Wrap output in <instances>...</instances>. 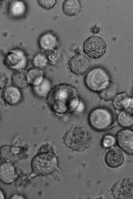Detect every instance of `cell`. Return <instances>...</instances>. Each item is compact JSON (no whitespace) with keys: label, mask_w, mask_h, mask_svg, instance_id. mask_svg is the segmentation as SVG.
<instances>
[{"label":"cell","mask_w":133,"mask_h":199,"mask_svg":"<svg viewBox=\"0 0 133 199\" xmlns=\"http://www.w3.org/2000/svg\"><path fill=\"white\" fill-rule=\"evenodd\" d=\"M107 45L104 39L97 35L91 36L84 42V53L90 58L97 59L102 57L106 52Z\"/></svg>","instance_id":"cell-4"},{"label":"cell","mask_w":133,"mask_h":199,"mask_svg":"<svg viewBox=\"0 0 133 199\" xmlns=\"http://www.w3.org/2000/svg\"><path fill=\"white\" fill-rule=\"evenodd\" d=\"M38 5L42 8L46 10H49L53 8L57 3V1L37 0Z\"/></svg>","instance_id":"cell-26"},{"label":"cell","mask_w":133,"mask_h":199,"mask_svg":"<svg viewBox=\"0 0 133 199\" xmlns=\"http://www.w3.org/2000/svg\"><path fill=\"white\" fill-rule=\"evenodd\" d=\"M23 197L21 195L18 194H15L12 195L10 198V199H22Z\"/></svg>","instance_id":"cell-29"},{"label":"cell","mask_w":133,"mask_h":199,"mask_svg":"<svg viewBox=\"0 0 133 199\" xmlns=\"http://www.w3.org/2000/svg\"><path fill=\"white\" fill-rule=\"evenodd\" d=\"M10 78L12 85L21 90L25 89L29 86L27 71L25 69L14 71Z\"/></svg>","instance_id":"cell-16"},{"label":"cell","mask_w":133,"mask_h":199,"mask_svg":"<svg viewBox=\"0 0 133 199\" xmlns=\"http://www.w3.org/2000/svg\"><path fill=\"white\" fill-rule=\"evenodd\" d=\"M21 149L9 144L3 145L0 147V160L3 163L14 165L20 158Z\"/></svg>","instance_id":"cell-9"},{"label":"cell","mask_w":133,"mask_h":199,"mask_svg":"<svg viewBox=\"0 0 133 199\" xmlns=\"http://www.w3.org/2000/svg\"><path fill=\"white\" fill-rule=\"evenodd\" d=\"M100 29L99 27H93L91 29L92 31L94 34H97L99 32Z\"/></svg>","instance_id":"cell-28"},{"label":"cell","mask_w":133,"mask_h":199,"mask_svg":"<svg viewBox=\"0 0 133 199\" xmlns=\"http://www.w3.org/2000/svg\"><path fill=\"white\" fill-rule=\"evenodd\" d=\"M17 177L16 169L14 165L3 163L0 164V182L5 185L12 184Z\"/></svg>","instance_id":"cell-12"},{"label":"cell","mask_w":133,"mask_h":199,"mask_svg":"<svg viewBox=\"0 0 133 199\" xmlns=\"http://www.w3.org/2000/svg\"><path fill=\"white\" fill-rule=\"evenodd\" d=\"M108 73L104 69L99 67L90 70L86 75L84 80L87 87L92 92L98 93L110 81Z\"/></svg>","instance_id":"cell-3"},{"label":"cell","mask_w":133,"mask_h":199,"mask_svg":"<svg viewBox=\"0 0 133 199\" xmlns=\"http://www.w3.org/2000/svg\"><path fill=\"white\" fill-rule=\"evenodd\" d=\"M1 1L0 0V6L1 5Z\"/></svg>","instance_id":"cell-31"},{"label":"cell","mask_w":133,"mask_h":199,"mask_svg":"<svg viewBox=\"0 0 133 199\" xmlns=\"http://www.w3.org/2000/svg\"><path fill=\"white\" fill-rule=\"evenodd\" d=\"M32 87L35 94L42 97H47L53 88L51 81L45 77L39 84Z\"/></svg>","instance_id":"cell-22"},{"label":"cell","mask_w":133,"mask_h":199,"mask_svg":"<svg viewBox=\"0 0 133 199\" xmlns=\"http://www.w3.org/2000/svg\"><path fill=\"white\" fill-rule=\"evenodd\" d=\"M63 138L68 147L79 152L87 150L92 142L90 131L85 126L80 125L72 126L64 134Z\"/></svg>","instance_id":"cell-1"},{"label":"cell","mask_w":133,"mask_h":199,"mask_svg":"<svg viewBox=\"0 0 133 199\" xmlns=\"http://www.w3.org/2000/svg\"><path fill=\"white\" fill-rule=\"evenodd\" d=\"M8 6V12L9 15L13 18H18L23 16L26 10L25 3L21 1H12Z\"/></svg>","instance_id":"cell-17"},{"label":"cell","mask_w":133,"mask_h":199,"mask_svg":"<svg viewBox=\"0 0 133 199\" xmlns=\"http://www.w3.org/2000/svg\"><path fill=\"white\" fill-rule=\"evenodd\" d=\"M6 198V196L3 191L0 188V199Z\"/></svg>","instance_id":"cell-30"},{"label":"cell","mask_w":133,"mask_h":199,"mask_svg":"<svg viewBox=\"0 0 133 199\" xmlns=\"http://www.w3.org/2000/svg\"><path fill=\"white\" fill-rule=\"evenodd\" d=\"M104 160L109 167L115 168L121 166L124 163L125 157L122 151L117 147L109 150L105 154Z\"/></svg>","instance_id":"cell-14"},{"label":"cell","mask_w":133,"mask_h":199,"mask_svg":"<svg viewBox=\"0 0 133 199\" xmlns=\"http://www.w3.org/2000/svg\"><path fill=\"white\" fill-rule=\"evenodd\" d=\"M116 141L118 146L127 154L132 155L133 133L128 129L121 130L117 133Z\"/></svg>","instance_id":"cell-10"},{"label":"cell","mask_w":133,"mask_h":199,"mask_svg":"<svg viewBox=\"0 0 133 199\" xmlns=\"http://www.w3.org/2000/svg\"><path fill=\"white\" fill-rule=\"evenodd\" d=\"M118 87L115 83L109 81L105 87L98 93L102 99L108 101L113 99L117 95Z\"/></svg>","instance_id":"cell-20"},{"label":"cell","mask_w":133,"mask_h":199,"mask_svg":"<svg viewBox=\"0 0 133 199\" xmlns=\"http://www.w3.org/2000/svg\"><path fill=\"white\" fill-rule=\"evenodd\" d=\"M49 64L54 66H59L65 62L66 58L64 53L57 49L45 53Z\"/></svg>","instance_id":"cell-21"},{"label":"cell","mask_w":133,"mask_h":199,"mask_svg":"<svg viewBox=\"0 0 133 199\" xmlns=\"http://www.w3.org/2000/svg\"><path fill=\"white\" fill-rule=\"evenodd\" d=\"M88 121L90 126L98 131H105L112 125L114 117L112 112L108 109L98 107L92 110L90 113Z\"/></svg>","instance_id":"cell-2"},{"label":"cell","mask_w":133,"mask_h":199,"mask_svg":"<svg viewBox=\"0 0 133 199\" xmlns=\"http://www.w3.org/2000/svg\"><path fill=\"white\" fill-rule=\"evenodd\" d=\"M112 105L115 108L133 112V99L125 93L117 94L113 99Z\"/></svg>","instance_id":"cell-15"},{"label":"cell","mask_w":133,"mask_h":199,"mask_svg":"<svg viewBox=\"0 0 133 199\" xmlns=\"http://www.w3.org/2000/svg\"><path fill=\"white\" fill-rule=\"evenodd\" d=\"M56 160L53 155L49 153L39 154L33 159L32 167L33 171L42 175L49 174L54 170Z\"/></svg>","instance_id":"cell-6"},{"label":"cell","mask_w":133,"mask_h":199,"mask_svg":"<svg viewBox=\"0 0 133 199\" xmlns=\"http://www.w3.org/2000/svg\"><path fill=\"white\" fill-rule=\"evenodd\" d=\"M58 44L57 36L51 32H47L42 34L38 41L39 47L45 53L57 49Z\"/></svg>","instance_id":"cell-13"},{"label":"cell","mask_w":133,"mask_h":199,"mask_svg":"<svg viewBox=\"0 0 133 199\" xmlns=\"http://www.w3.org/2000/svg\"><path fill=\"white\" fill-rule=\"evenodd\" d=\"M22 97L21 89L13 86H8L0 92V98L3 102L10 106L18 104Z\"/></svg>","instance_id":"cell-11"},{"label":"cell","mask_w":133,"mask_h":199,"mask_svg":"<svg viewBox=\"0 0 133 199\" xmlns=\"http://www.w3.org/2000/svg\"><path fill=\"white\" fill-rule=\"evenodd\" d=\"M3 64L14 71L25 69L28 63L27 56L23 50L19 49L10 50L5 54Z\"/></svg>","instance_id":"cell-5"},{"label":"cell","mask_w":133,"mask_h":199,"mask_svg":"<svg viewBox=\"0 0 133 199\" xmlns=\"http://www.w3.org/2000/svg\"><path fill=\"white\" fill-rule=\"evenodd\" d=\"M32 63L34 67L43 70L49 64L46 54L42 53L36 54L32 59Z\"/></svg>","instance_id":"cell-24"},{"label":"cell","mask_w":133,"mask_h":199,"mask_svg":"<svg viewBox=\"0 0 133 199\" xmlns=\"http://www.w3.org/2000/svg\"><path fill=\"white\" fill-rule=\"evenodd\" d=\"M82 5L79 0H66L63 2L62 6L63 11L69 16H76L81 11Z\"/></svg>","instance_id":"cell-18"},{"label":"cell","mask_w":133,"mask_h":199,"mask_svg":"<svg viewBox=\"0 0 133 199\" xmlns=\"http://www.w3.org/2000/svg\"><path fill=\"white\" fill-rule=\"evenodd\" d=\"M117 120L121 126L125 128L130 127L132 125L133 123L132 113L122 110L117 115Z\"/></svg>","instance_id":"cell-23"},{"label":"cell","mask_w":133,"mask_h":199,"mask_svg":"<svg viewBox=\"0 0 133 199\" xmlns=\"http://www.w3.org/2000/svg\"><path fill=\"white\" fill-rule=\"evenodd\" d=\"M27 75L29 85L31 87L38 85L45 78L44 70L34 67L27 71Z\"/></svg>","instance_id":"cell-19"},{"label":"cell","mask_w":133,"mask_h":199,"mask_svg":"<svg viewBox=\"0 0 133 199\" xmlns=\"http://www.w3.org/2000/svg\"><path fill=\"white\" fill-rule=\"evenodd\" d=\"M116 141V139L114 136L110 134H107L102 138L101 145L104 148L108 149L114 146Z\"/></svg>","instance_id":"cell-25"},{"label":"cell","mask_w":133,"mask_h":199,"mask_svg":"<svg viewBox=\"0 0 133 199\" xmlns=\"http://www.w3.org/2000/svg\"><path fill=\"white\" fill-rule=\"evenodd\" d=\"M10 78L6 73L0 72V89L1 90L9 86Z\"/></svg>","instance_id":"cell-27"},{"label":"cell","mask_w":133,"mask_h":199,"mask_svg":"<svg viewBox=\"0 0 133 199\" xmlns=\"http://www.w3.org/2000/svg\"><path fill=\"white\" fill-rule=\"evenodd\" d=\"M133 183L132 178L120 179L111 189L112 195L116 199H133Z\"/></svg>","instance_id":"cell-7"},{"label":"cell","mask_w":133,"mask_h":199,"mask_svg":"<svg viewBox=\"0 0 133 199\" xmlns=\"http://www.w3.org/2000/svg\"><path fill=\"white\" fill-rule=\"evenodd\" d=\"M70 71L77 75H82L87 73L90 68L91 63L90 59L82 54H77L73 56L68 62Z\"/></svg>","instance_id":"cell-8"}]
</instances>
